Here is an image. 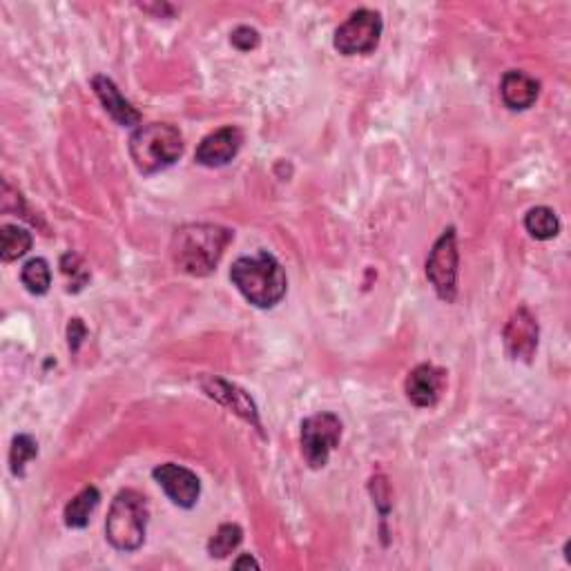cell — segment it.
I'll use <instances>...</instances> for the list:
<instances>
[{"mask_svg":"<svg viewBox=\"0 0 571 571\" xmlns=\"http://www.w3.org/2000/svg\"><path fill=\"white\" fill-rule=\"evenodd\" d=\"M427 277L433 284L440 299L451 304L458 295V246L456 230L449 228L435 241L431 255L427 259Z\"/></svg>","mask_w":571,"mask_h":571,"instance_id":"obj_6","label":"cell"},{"mask_svg":"<svg viewBox=\"0 0 571 571\" xmlns=\"http://www.w3.org/2000/svg\"><path fill=\"white\" fill-rule=\"evenodd\" d=\"M241 143H244V134H241V130L226 125V128L208 134V137L199 143L195 154L197 163L206 168L226 166V163H230L239 154Z\"/></svg>","mask_w":571,"mask_h":571,"instance_id":"obj_10","label":"cell"},{"mask_svg":"<svg viewBox=\"0 0 571 571\" xmlns=\"http://www.w3.org/2000/svg\"><path fill=\"white\" fill-rule=\"evenodd\" d=\"M206 391H208L210 398H217L219 402L232 406V409H235L241 415V418L248 420V422H253L255 427H259L255 404L250 402L244 393L237 391L235 386H230V384L221 382V380H210V384L206 386Z\"/></svg>","mask_w":571,"mask_h":571,"instance_id":"obj_14","label":"cell"},{"mask_svg":"<svg viewBox=\"0 0 571 571\" xmlns=\"http://www.w3.org/2000/svg\"><path fill=\"white\" fill-rule=\"evenodd\" d=\"M152 476L177 507L192 509L197 505V500L201 496V482L190 469L168 462L154 469Z\"/></svg>","mask_w":571,"mask_h":571,"instance_id":"obj_8","label":"cell"},{"mask_svg":"<svg viewBox=\"0 0 571 571\" xmlns=\"http://www.w3.org/2000/svg\"><path fill=\"white\" fill-rule=\"evenodd\" d=\"M36 453H38V444L34 438H29V435H16L12 444V453H9V464H12L14 476H23L25 464L36 458Z\"/></svg>","mask_w":571,"mask_h":571,"instance_id":"obj_20","label":"cell"},{"mask_svg":"<svg viewBox=\"0 0 571 571\" xmlns=\"http://www.w3.org/2000/svg\"><path fill=\"white\" fill-rule=\"evenodd\" d=\"M150 509L141 493L125 489L114 498L108 520H105V536L110 545L119 551H137L145 543Z\"/></svg>","mask_w":571,"mask_h":571,"instance_id":"obj_4","label":"cell"},{"mask_svg":"<svg viewBox=\"0 0 571 571\" xmlns=\"http://www.w3.org/2000/svg\"><path fill=\"white\" fill-rule=\"evenodd\" d=\"M259 32L253 27H237L235 32H232L230 36V43L237 47L239 52H250V50H255V47L259 45Z\"/></svg>","mask_w":571,"mask_h":571,"instance_id":"obj_22","label":"cell"},{"mask_svg":"<svg viewBox=\"0 0 571 571\" xmlns=\"http://www.w3.org/2000/svg\"><path fill=\"white\" fill-rule=\"evenodd\" d=\"M500 94L509 110H529L538 99L540 83L536 79H531V76L525 72L511 70L502 76Z\"/></svg>","mask_w":571,"mask_h":571,"instance_id":"obj_13","label":"cell"},{"mask_svg":"<svg viewBox=\"0 0 571 571\" xmlns=\"http://www.w3.org/2000/svg\"><path fill=\"white\" fill-rule=\"evenodd\" d=\"M232 232L215 224L181 226L172 237V259L192 277H206L224 257Z\"/></svg>","mask_w":571,"mask_h":571,"instance_id":"obj_1","label":"cell"},{"mask_svg":"<svg viewBox=\"0 0 571 571\" xmlns=\"http://www.w3.org/2000/svg\"><path fill=\"white\" fill-rule=\"evenodd\" d=\"M92 87L96 96H99L105 112H108L112 119L121 125V128H132V125L141 123V114L132 108L130 101L123 99V94L119 92L108 76H94Z\"/></svg>","mask_w":571,"mask_h":571,"instance_id":"obj_12","label":"cell"},{"mask_svg":"<svg viewBox=\"0 0 571 571\" xmlns=\"http://www.w3.org/2000/svg\"><path fill=\"white\" fill-rule=\"evenodd\" d=\"M183 154L181 132L168 123H148L130 137V157L143 174L170 168Z\"/></svg>","mask_w":571,"mask_h":571,"instance_id":"obj_3","label":"cell"},{"mask_svg":"<svg viewBox=\"0 0 571 571\" xmlns=\"http://www.w3.org/2000/svg\"><path fill=\"white\" fill-rule=\"evenodd\" d=\"M61 270H63V275L67 277V282H70V286H67V290H70V293H72V290H74V293H79V290L87 284V279H90V270L85 268L81 257L74 255V253L63 255Z\"/></svg>","mask_w":571,"mask_h":571,"instance_id":"obj_21","label":"cell"},{"mask_svg":"<svg viewBox=\"0 0 571 571\" xmlns=\"http://www.w3.org/2000/svg\"><path fill=\"white\" fill-rule=\"evenodd\" d=\"M342 422L333 413H315L302 422V453L311 469H324L331 451L340 444Z\"/></svg>","mask_w":571,"mask_h":571,"instance_id":"obj_7","label":"cell"},{"mask_svg":"<svg viewBox=\"0 0 571 571\" xmlns=\"http://www.w3.org/2000/svg\"><path fill=\"white\" fill-rule=\"evenodd\" d=\"M21 282L32 295H45L52 286L50 264H47V261L41 257L29 259L21 270Z\"/></svg>","mask_w":571,"mask_h":571,"instance_id":"obj_18","label":"cell"},{"mask_svg":"<svg viewBox=\"0 0 571 571\" xmlns=\"http://www.w3.org/2000/svg\"><path fill=\"white\" fill-rule=\"evenodd\" d=\"M101 493L96 487H85L79 496H74L70 505L65 507V525L70 529H83L90 522L92 514L99 507Z\"/></svg>","mask_w":571,"mask_h":571,"instance_id":"obj_15","label":"cell"},{"mask_svg":"<svg viewBox=\"0 0 571 571\" xmlns=\"http://www.w3.org/2000/svg\"><path fill=\"white\" fill-rule=\"evenodd\" d=\"M241 540H244V531H241V527H237V525H221L217 529V534L210 538L208 554L212 558H226L241 545Z\"/></svg>","mask_w":571,"mask_h":571,"instance_id":"obj_19","label":"cell"},{"mask_svg":"<svg viewBox=\"0 0 571 571\" xmlns=\"http://www.w3.org/2000/svg\"><path fill=\"white\" fill-rule=\"evenodd\" d=\"M32 248V235L21 226L0 228V257L3 261H14L23 257Z\"/></svg>","mask_w":571,"mask_h":571,"instance_id":"obj_17","label":"cell"},{"mask_svg":"<svg viewBox=\"0 0 571 571\" xmlns=\"http://www.w3.org/2000/svg\"><path fill=\"white\" fill-rule=\"evenodd\" d=\"M85 333L87 331H85V326H83L81 319H72V324H70V348H72V351H76V348H79Z\"/></svg>","mask_w":571,"mask_h":571,"instance_id":"obj_23","label":"cell"},{"mask_svg":"<svg viewBox=\"0 0 571 571\" xmlns=\"http://www.w3.org/2000/svg\"><path fill=\"white\" fill-rule=\"evenodd\" d=\"M230 279L250 304L273 308L286 295V273L279 261L261 250L255 257H239L230 268Z\"/></svg>","mask_w":571,"mask_h":571,"instance_id":"obj_2","label":"cell"},{"mask_svg":"<svg viewBox=\"0 0 571 571\" xmlns=\"http://www.w3.org/2000/svg\"><path fill=\"white\" fill-rule=\"evenodd\" d=\"M525 228L534 239L549 241L558 237L560 232V221L556 217V212L547 206L531 208L525 217Z\"/></svg>","mask_w":571,"mask_h":571,"instance_id":"obj_16","label":"cell"},{"mask_svg":"<svg viewBox=\"0 0 571 571\" xmlns=\"http://www.w3.org/2000/svg\"><path fill=\"white\" fill-rule=\"evenodd\" d=\"M382 16L373 9H357L337 27L335 50L344 56L371 54L382 38Z\"/></svg>","mask_w":571,"mask_h":571,"instance_id":"obj_5","label":"cell"},{"mask_svg":"<svg viewBox=\"0 0 571 571\" xmlns=\"http://www.w3.org/2000/svg\"><path fill=\"white\" fill-rule=\"evenodd\" d=\"M232 567H235V569H244V567L259 569V563H257L255 558H250V556H241V558L235 560V563H232Z\"/></svg>","mask_w":571,"mask_h":571,"instance_id":"obj_24","label":"cell"},{"mask_svg":"<svg viewBox=\"0 0 571 571\" xmlns=\"http://www.w3.org/2000/svg\"><path fill=\"white\" fill-rule=\"evenodd\" d=\"M444 375L447 373L433 364L415 366L409 377H406V398L415 406H420V409L435 406L444 391V384H447V377Z\"/></svg>","mask_w":571,"mask_h":571,"instance_id":"obj_11","label":"cell"},{"mask_svg":"<svg viewBox=\"0 0 571 571\" xmlns=\"http://www.w3.org/2000/svg\"><path fill=\"white\" fill-rule=\"evenodd\" d=\"M505 348L511 360L531 362L538 348V322L527 308H518L505 326Z\"/></svg>","mask_w":571,"mask_h":571,"instance_id":"obj_9","label":"cell"}]
</instances>
